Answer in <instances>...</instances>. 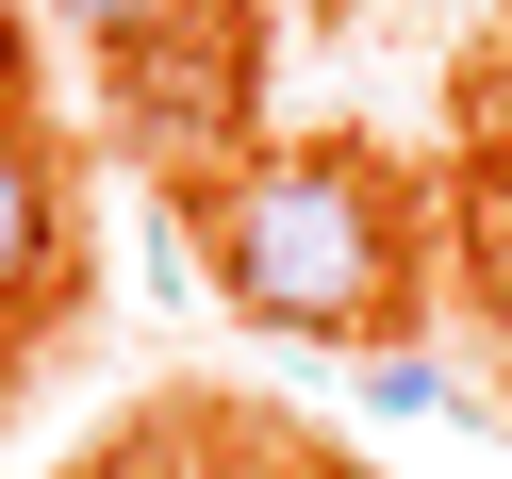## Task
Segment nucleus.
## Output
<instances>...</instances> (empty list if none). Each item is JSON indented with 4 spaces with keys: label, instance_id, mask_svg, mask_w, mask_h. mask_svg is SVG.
<instances>
[{
    "label": "nucleus",
    "instance_id": "1",
    "mask_svg": "<svg viewBox=\"0 0 512 479\" xmlns=\"http://www.w3.org/2000/svg\"><path fill=\"white\" fill-rule=\"evenodd\" d=\"M199 281L248 314V331H298V347H364L413 314V199L380 149H248V166L199 182Z\"/></svg>",
    "mask_w": 512,
    "mask_h": 479
},
{
    "label": "nucleus",
    "instance_id": "2",
    "mask_svg": "<svg viewBox=\"0 0 512 479\" xmlns=\"http://www.w3.org/2000/svg\"><path fill=\"white\" fill-rule=\"evenodd\" d=\"M34 298H67V182H50V149L0 116V331Z\"/></svg>",
    "mask_w": 512,
    "mask_h": 479
},
{
    "label": "nucleus",
    "instance_id": "3",
    "mask_svg": "<svg viewBox=\"0 0 512 479\" xmlns=\"http://www.w3.org/2000/svg\"><path fill=\"white\" fill-rule=\"evenodd\" d=\"M100 67H116V100H149V116H133L149 149L215 133V116H232V83H248V67H215V17H182V34H149V50H100Z\"/></svg>",
    "mask_w": 512,
    "mask_h": 479
},
{
    "label": "nucleus",
    "instance_id": "4",
    "mask_svg": "<svg viewBox=\"0 0 512 479\" xmlns=\"http://www.w3.org/2000/svg\"><path fill=\"white\" fill-rule=\"evenodd\" d=\"M182 17H215V0H67L83 50H149V34H182Z\"/></svg>",
    "mask_w": 512,
    "mask_h": 479
},
{
    "label": "nucleus",
    "instance_id": "5",
    "mask_svg": "<svg viewBox=\"0 0 512 479\" xmlns=\"http://www.w3.org/2000/svg\"><path fill=\"white\" fill-rule=\"evenodd\" d=\"M364 413H463V380H446L430 347H380V364H364Z\"/></svg>",
    "mask_w": 512,
    "mask_h": 479
}]
</instances>
